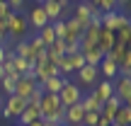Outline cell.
Instances as JSON below:
<instances>
[{
	"mask_svg": "<svg viewBox=\"0 0 131 126\" xmlns=\"http://www.w3.org/2000/svg\"><path fill=\"white\" fill-rule=\"evenodd\" d=\"M124 104H126V107H129V109H131V97H129V99H126V102H124Z\"/></svg>",
	"mask_w": 131,
	"mask_h": 126,
	"instance_id": "38",
	"label": "cell"
},
{
	"mask_svg": "<svg viewBox=\"0 0 131 126\" xmlns=\"http://www.w3.org/2000/svg\"><path fill=\"white\" fill-rule=\"evenodd\" d=\"M17 80H19V75H17V73L5 75V78L0 80V90H3L5 95H15V85H17Z\"/></svg>",
	"mask_w": 131,
	"mask_h": 126,
	"instance_id": "22",
	"label": "cell"
},
{
	"mask_svg": "<svg viewBox=\"0 0 131 126\" xmlns=\"http://www.w3.org/2000/svg\"><path fill=\"white\" fill-rule=\"evenodd\" d=\"M92 92L100 97V102H107L109 97H114V83L112 80H97L92 87Z\"/></svg>",
	"mask_w": 131,
	"mask_h": 126,
	"instance_id": "17",
	"label": "cell"
},
{
	"mask_svg": "<svg viewBox=\"0 0 131 126\" xmlns=\"http://www.w3.org/2000/svg\"><path fill=\"white\" fill-rule=\"evenodd\" d=\"M83 117H85L83 107H80V104H73V107H68L66 114H63V126H83Z\"/></svg>",
	"mask_w": 131,
	"mask_h": 126,
	"instance_id": "15",
	"label": "cell"
},
{
	"mask_svg": "<svg viewBox=\"0 0 131 126\" xmlns=\"http://www.w3.org/2000/svg\"><path fill=\"white\" fill-rule=\"evenodd\" d=\"M124 53H126V46H124V44H114V46H112V51H109L107 56H109L114 63L119 65V63L124 61Z\"/></svg>",
	"mask_w": 131,
	"mask_h": 126,
	"instance_id": "25",
	"label": "cell"
},
{
	"mask_svg": "<svg viewBox=\"0 0 131 126\" xmlns=\"http://www.w3.org/2000/svg\"><path fill=\"white\" fill-rule=\"evenodd\" d=\"M34 3H37V5H41V3H44V0H34Z\"/></svg>",
	"mask_w": 131,
	"mask_h": 126,
	"instance_id": "40",
	"label": "cell"
},
{
	"mask_svg": "<svg viewBox=\"0 0 131 126\" xmlns=\"http://www.w3.org/2000/svg\"><path fill=\"white\" fill-rule=\"evenodd\" d=\"M5 3L10 5L12 12H22V7H24V0H5Z\"/></svg>",
	"mask_w": 131,
	"mask_h": 126,
	"instance_id": "31",
	"label": "cell"
},
{
	"mask_svg": "<svg viewBox=\"0 0 131 126\" xmlns=\"http://www.w3.org/2000/svg\"><path fill=\"white\" fill-rule=\"evenodd\" d=\"M97 70H100V78L102 80H114L119 75V65L112 61V58L107 56V53H104V58H102V63L97 65Z\"/></svg>",
	"mask_w": 131,
	"mask_h": 126,
	"instance_id": "14",
	"label": "cell"
},
{
	"mask_svg": "<svg viewBox=\"0 0 131 126\" xmlns=\"http://www.w3.org/2000/svg\"><path fill=\"white\" fill-rule=\"evenodd\" d=\"M41 126H53L51 121H44V119H41Z\"/></svg>",
	"mask_w": 131,
	"mask_h": 126,
	"instance_id": "36",
	"label": "cell"
},
{
	"mask_svg": "<svg viewBox=\"0 0 131 126\" xmlns=\"http://www.w3.org/2000/svg\"><path fill=\"white\" fill-rule=\"evenodd\" d=\"M68 3H70V5H78V3H83V0H68Z\"/></svg>",
	"mask_w": 131,
	"mask_h": 126,
	"instance_id": "37",
	"label": "cell"
},
{
	"mask_svg": "<svg viewBox=\"0 0 131 126\" xmlns=\"http://www.w3.org/2000/svg\"><path fill=\"white\" fill-rule=\"evenodd\" d=\"M37 87H39V83L34 80V73L19 75L17 85H15V95H17V97H22V99H29V97H32V92H34Z\"/></svg>",
	"mask_w": 131,
	"mask_h": 126,
	"instance_id": "5",
	"label": "cell"
},
{
	"mask_svg": "<svg viewBox=\"0 0 131 126\" xmlns=\"http://www.w3.org/2000/svg\"><path fill=\"white\" fill-rule=\"evenodd\" d=\"M75 78H78V83H75V85H88V87H95V83L100 80V70L95 68V65H83V68L75 73Z\"/></svg>",
	"mask_w": 131,
	"mask_h": 126,
	"instance_id": "10",
	"label": "cell"
},
{
	"mask_svg": "<svg viewBox=\"0 0 131 126\" xmlns=\"http://www.w3.org/2000/svg\"><path fill=\"white\" fill-rule=\"evenodd\" d=\"M0 44H10L7 29H5V19H0Z\"/></svg>",
	"mask_w": 131,
	"mask_h": 126,
	"instance_id": "33",
	"label": "cell"
},
{
	"mask_svg": "<svg viewBox=\"0 0 131 126\" xmlns=\"http://www.w3.org/2000/svg\"><path fill=\"white\" fill-rule=\"evenodd\" d=\"M83 3H97V0H83Z\"/></svg>",
	"mask_w": 131,
	"mask_h": 126,
	"instance_id": "39",
	"label": "cell"
},
{
	"mask_svg": "<svg viewBox=\"0 0 131 126\" xmlns=\"http://www.w3.org/2000/svg\"><path fill=\"white\" fill-rule=\"evenodd\" d=\"M12 126H19V124H12Z\"/></svg>",
	"mask_w": 131,
	"mask_h": 126,
	"instance_id": "42",
	"label": "cell"
},
{
	"mask_svg": "<svg viewBox=\"0 0 131 126\" xmlns=\"http://www.w3.org/2000/svg\"><path fill=\"white\" fill-rule=\"evenodd\" d=\"M56 3H61V0H56Z\"/></svg>",
	"mask_w": 131,
	"mask_h": 126,
	"instance_id": "43",
	"label": "cell"
},
{
	"mask_svg": "<svg viewBox=\"0 0 131 126\" xmlns=\"http://www.w3.org/2000/svg\"><path fill=\"white\" fill-rule=\"evenodd\" d=\"M5 78V68H3V63H0V80Z\"/></svg>",
	"mask_w": 131,
	"mask_h": 126,
	"instance_id": "35",
	"label": "cell"
},
{
	"mask_svg": "<svg viewBox=\"0 0 131 126\" xmlns=\"http://www.w3.org/2000/svg\"><path fill=\"white\" fill-rule=\"evenodd\" d=\"M61 99L58 95H44L41 102H39V112H41V119H51L56 112H61Z\"/></svg>",
	"mask_w": 131,
	"mask_h": 126,
	"instance_id": "6",
	"label": "cell"
},
{
	"mask_svg": "<svg viewBox=\"0 0 131 126\" xmlns=\"http://www.w3.org/2000/svg\"><path fill=\"white\" fill-rule=\"evenodd\" d=\"M112 83H114V97L124 104L131 97V75H117Z\"/></svg>",
	"mask_w": 131,
	"mask_h": 126,
	"instance_id": "7",
	"label": "cell"
},
{
	"mask_svg": "<svg viewBox=\"0 0 131 126\" xmlns=\"http://www.w3.org/2000/svg\"><path fill=\"white\" fill-rule=\"evenodd\" d=\"M10 15H12V10H10V5L5 3V0H0V19H7Z\"/></svg>",
	"mask_w": 131,
	"mask_h": 126,
	"instance_id": "32",
	"label": "cell"
},
{
	"mask_svg": "<svg viewBox=\"0 0 131 126\" xmlns=\"http://www.w3.org/2000/svg\"><path fill=\"white\" fill-rule=\"evenodd\" d=\"M12 53H15V56H19V58H24V61H29V63L37 61V51L32 49V44H29L27 39H19V41L12 46Z\"/></svg>",
	"mask_w": 131,
	"mask_h": 126,
	"instance_id": "12",
	"label": "cell"
},
{
	"mask_svg": "<svg viewBox=\"0 0 131 126\" xmlns=\"http://www.w3.org/2000/svg\"><path fill=\"white\" fill-rule=\"evenodd\" d=\"M7 51H10V44H0V63L5 61V56H7Z\"/></svg>",
	"mask_w": 131,
	"mask_h": 126,
	"instance_id": "34",
	"label": "cell"
},
{
	"mask_svg": "<svg viewBox=\"0 0 131 126\" xmlns=\"http://www.w3.org/2000/svg\"><path fill=\"white\" fill-rule=\"evenodd\" d=\"M122 107V102H119L117 97H109L107 102H102V109H100V126H107V124H112V119H114V114H117V109Z\"/></svg>",
	"mask_w": 131,
	"mask_h": 126,
	"instance_id": "11",
	"label": "cell"
},
{
	"mask_svg": "<svg viewBox=\"0 0 131 126\" xmlns=\"http://www.w3.org/2000/svg\"><path fill=\"white\" fill-rule=\"evenodd\" d=\"M24 107H27V99L17 97V95H7V99L3 102V109L0 112H3L5 119H17L24 112Z\"/></svg>",
	"mask_w": 131,
	"mask_h": 126,
	"instance_id": "4",
	"label": "cell"
},
{
	"mask_svg": "<svg viewBox=\"0 0 131 126\" xmlns=\"http://www.w3.org/2000/svg\"><path fill=\"white\" fill-rule=\"evenodd\" d=\"M97 10L100 12H114V10H119V0H97Z\"/></svg>",
	"mask_w": 131,
	"mask_h": 126,
	"instance_id": "27",
	"label": "cell"
},
{
	"mask_svg": "<svg viewBox=\"0 0 131 126\" xmlns=\"http://www.w3.org/2000/svg\"><path fill=\"white\" fill-rule=\"evenodd\" d=\"M27 22H29V29H44L46 24H51V19L46 17V12H44V7L41 5H34L32 7V12L27 15Z\"/></svg>",
	"mask_w": 131,
	"mask_h": 126,
	"instance_id": "9",
	"label": "cell"
},
{
	"mask_svg": "<svg viewBox=\"0 0 131 126\" xmlns=\"http://www.w3.org/2000/svg\"><path fill=\"white\" fill-rule=\"evenodd\" d=\"M95 12H100L95 3H78V5H73V17L78 19L80 24H85V27L90 24V17H92Z\"/></svg>",
	"mask_w": 131,
	"mask_h": 126,
	"instance_id": "8",
	"label": "cell"
},
{
	"mask_svg": "<svg viewBox=\"0 0 131 126\" xmlns=\"http://www.w3.org/2000/svg\"><path fill=\"white\" fill-rule=\"evenodd\" d=\"M37 34H39V39L44 41V46H51V44L56 41V34H53V27H51V24H46L44 29H39Z\"/></svg>",
	"mask_w": 131,
	"mask_h": 126,
	"instance_id": "23",
	"label": "cell"
},
{
	"mask_svg": "<svg viewBox=\"0 0 131 126\" xmlns=\"http://www.w3.org/2000/svg\"><path fill=\"white\" fill-rule=\"evenodd\" d=\"M114 41L126 46V44L131 41V24H129V27H122V29H117V32H114Z\"/></svg>",
	"mask_w": 131,
	"mask_h": 126,
	"instance_id": "26",
	"label": "cell"
},
{
	"mask_svg": "<svg viewBox=\"0 0 131 126\" xmlns=\"http://www.w3.org/2000/svg\"><path fill=\"white\" fill-rule=\"evenodd\" d=\"M114 32H109V29H104V27H100V37H97V49L102 53H109L112 51V46H114Z\"/></svg>",
	"mask_w": 131,
	"mask_h": 126,
	"instance_id": "18",
	"label": "cell"
},
{
	"mask_svg": "<svg viewBox=\"0 0 131 126\" xmlns=\"http://www.w3.org/2000/svg\"><path fill=\"white\" fill-rule=\"evenodd\" d=\"M61 126H63V124H61Z\"/></svg>",
	"mask_w": 131,
	"mask_h": 126,
	"instance_id": "45",
	"label": "cell"
},
{
	"mask_svg": "<svg viewBox=\"0 0 131 126\" xmlns=\"http://www.w3.org/2000/svg\"><path fill=\"white\" fill-rule=\"evenodd\" d=\"M0 109H3V97H0Z\"/></svg>",
	"mask_w": 131,
	"mask_h": 126,
	"instance_id": "41",
	"label": "cell"
},
{
	"mask_svg": "<svg viewBox=\"0 0 131 126\" xmlns=\"http://www.w3.org/2000/svg\"><path fill=\"white\" fill-rule=\"evenodd\" d=\"M112 126H131V109L126 104H122V107L117 109V114H114V119H112Z\"/></svg>",
	"mask_w": 131,
	"mask_h": 126,
	"instance_id": "20",
	"label": "cell"
},
{
	"mask_svg": "<svg viewBox=\"0 0 131 126\" xmlns=\"http://www.w3.org/2000/svg\"><path fill=\"white\" fill-rule=\"evenodd\" d=\"M5 29H7V37L10 39H27L29 34V22H27V15L22 12H12L7 19H5Z\"/></svg>",
	"mask_w": 131,
	"mask_h": 126,
	"instance_id": "1",
	"label": "cell"
},
{
	"mask_svg": "<svg viewBox=\"0 0 131 126\" xmlns=\"http://www.w3.org/2000/svg\"><path fill=\"white\" fill-rule=\"evenodd\" d=\"M34 121H41V112H39L37 104H27L24 112L17 117V124L19 126H29V124H34Z\"/></svg>",
	"mask_w": 131,
	"mask_h": 126,
	"instance_id": "16",
	"label": "cell"
},
{
	"mask_svg": "<svg viewBox=\"0 0 131 126\" xmlns=\"http://www.w3.org/2000/svg\"><path fill=\"white\" fill-rule=\"evenodd\" d=\"M68 80H70V78H63V75H53V78L44 80L39 87H41V92H44V95H58V92H61V87L68 83Z\"/></svg>",
	"mask_w": 131,
	"mask_h": 126,
	"instance_id": "13",
	"label": "cell"
},
{
	"mask_svg": "<svg viewBox=\"0 0 131 126\" xmlns=\"http://www.w3.org/2000/svg\"><path fill=\"white\" fill-rule=\"evenodd\" d=\"M68 65H70V70H73V73H78V70L85 65V56H83L80 51L70 53V56H68Z\"/></svg>",
	"mask_w": 131,
	"mask_h": 126,
	"instance_id": "24",
	"label": "cell"
},
{
	"mask_svg": "<svg viewBox=\"0 0 131 126\" xmlns=\"http://www.w3.org/2000/svg\"><path fill=\"white\" fill-rule=\"evenodd\" d=\"M27 41L32 44V49L37 51V56H39V53H44V51H46V46H44V41L39 39V34H34V37H32V39H27Z\"/></svg>",
	"mask_w": 131,
	"mask_h": 126,
	"instance_id": "29",
	"label": "cell"
},
{
	"mask_svg": "<svg viewBox=\"0 0 131 126\" xmlns=\"http://www.w3.org/2000/svg\"><path fill=\"white\" fill-rule=\"evenodd\" d=\"M83 56H85V65H95V68H97V65L102 63V58H104V53L100 51L97 46H92V49H88V51H85Z\"/></svg>",
	"mask_w": 131,
	"mask_h": 126,
	"instance_id": "21",
	"label": "cell"
},
{
	"mask_svg": "<svg viewBox=\"0 0 131 126\" xmlns=\"http://www.w3.org/2000/svg\"><path fill=\"white\" fill-rule=\"evenodd\" d=\"M100 112H85V117H83V126H100Z\"/></svg>",
	"mask_w": 131,
	"mask_h": 126,
	"instance_id": "28",
	"label": "cell"
},
{
	"mask_svg": "<svg viewBox=\"0 0 131 126\" xmlns=\"http://www.w3.org/2000/svg\"><path fill=\"white\" fill-rule=\"evenodd\" d=\"M41 97H44L41 87H37V90H34V92H32V97L27 99V104H37V107H39V102H41Z\"/></svg>",
	"mask_w": 131,
	"mask_h": 126,
	"instance_id": "30",
	"label": "cell"
},
{
	"mask_svg": "<svg viewBox=\"0 0 131 126\" xmlns=\"http://www.w3.org/2000/svg\"><path fill=\"white\" fill-rule=\"evenodd\" d=\"M58 99H61V107L63 109L73 107V104H80V99H83V90H80V85H75V83L68 80V83L61 87V92H58Z\"/></svg>",
	"mask_w": 131,
	"mask_h": 126,
	"instance_id": "2",
	"label": "cell"
},
{
	"mask_svg": "<svg viewBox=\"0 0 131 126\" xmlns=\"http://www.w3.org/2000/svg\"><path fill=\"white\" fill-rule=\"evenodd\" d=\"M100 22H102L104 29H109V32H117V29H122V27H129L131 19L126 17V12H119V10H114V12H102Z\"/></svg>",
	"mask_w": 131,
	"mask_h": 126,
	"instance_id": "3",
	"label": "cell"
},
{
	"mask_svg": "<svg viewBox=\"0 0 131 126\" xmlns=\"http://www.w3.org/2000/svg\"><path fill=\"white\" fill-rule=\"evenodd\" d=\"M80 107H83V112H100V109H102V102H100V97L92 92V90H90L88 95H83Z\"/></svg>",
	"mask_w": 131,
	"mask_h": 126,
	"instance_id": "19",
	"label": "cell"
},
{
	"mask_svg": "<svg viewBox=\"0 0 131 126\" xmlns=\"http://www.w3.org/2000/svg\"><path fill=\"white\" fill-rule=\"evenodd\" d=\"M107 126H112V124H107Z\"/></svg>",
	"mask_w": 131,
	"mask_h": 126,
	"instance_id": "44",
	"label": "cell"
}]
</instances>
